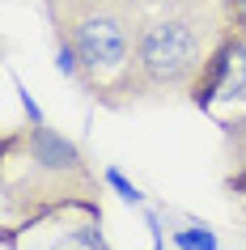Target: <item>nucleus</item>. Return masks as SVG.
I'll return each instance as SVG.
<instances>
[{
  "label": "nucleus",
  "instance_id": "39448f33",
  "mask_svg": "<svg viewBox=\"0 0 246 250\" xmlns=\"http://www.w3.org/2000/svg\"><path fill=\"white\" fill-rule=\"evenodd\" d=\"M187 102L195 110H204L225 136L246 127V26L242 21L208 60V68L187 93Z\"/></svg>",
  "mask_w": 246,
  "mask_h": 250
},
{
  "label": "nucleus",
  "instance_id": "0eeeda50",
  "mask_svg": "<svg viewBox=\"0 0 246 250\" xmlns=\"http://www.w3.org/2000/svg\"><path fill=\"white\" fill-rule=\"evenodd\" d=\"M170 246L174 250H221V237L212 225H179L170 233Z\"/></svg>",
  "mask_w": 246,
  "mask_h": 250
},
{
  "label": "nucleus",
  "instance_id": "20e7f679",
  "mask_svg": "<svg viewBox=\"0 0 246 250\" xmlns=\"http://www.w3.org/2000/svg\"><path fill=\"white\" fill-rule=\"evenodd\" d=\"M102 199H68L17 225H0V250H111Z\"/></svg>",
  "mask_w": 246,
  "mask_h": 250
},
{
  "label": "nucleus",
  "instance_id": "7ed1b4c3",
  "mask_svg": "<svg viewBox=\"0 0 246 250\" xmlns=\"http://www.w3.org/2000/svg\"><path fill=\"white\" fill-rule=\"evenodd\" d=\"M89 153L47 123L4 127L0 136V225L26 221L68 199H102Z\"/></svg>",
  "mask_w": 246,
  "mask_h": 250
},
{
  "label": "nucleus",
  "instance_id": "6e6552de",
  "mask_svg": "<svg viewBox=\"0 0 246 250\" xmlns=\"http://www.w3.org/2000/svg\"><path fill=\"white\" fill-rule=\"evenodd\" d=\"M102 178H106V187H111V191H115L119 199H128V204H144V191H140L136 183H128V178H123V170L106 166V170H102Z\"/></svg>",
  "mask_w": 246,
  "mask_h": 250
},
{
  "label": "nucleus",
  "instance_id": "f03ea898",
  "mask_svg": "<svg viewBox=\"0 0 246 250\" xmlns=\"http://www.w3.org/2000/svg\"><path fill=\"white\" fill-rule=\"evenodd\" d=\"M55 42L77 55L81 93L106 110L140 102L136 47H140V0H43Z\"/></svg>",
  "mask_w": 246,
  "mask_h": 250
},
{
  "label": "nucleus",
  "instance_id": "1a4fd4ad",
  "mask_svg": "<svg viewBox=\"0 0 246 250\" xmlns=\"http://www.w3.org/2000/svg\"><path fill=\"white\" fill-rule=\"evenodd\" d=\"M233 4H238V21L246 26V0H233Z\"/></svg>",
  "mask_w": 246,
  "mask_h": 250
},
{
  "label": "nucleus",
  "instance_id": "423d86ee",
  "mask_svg": "<svg viewBox=\"0 0 246 250\" xmlns=\"http://www.w3.org/2000/svg\"><path fill=\"white\" fill-rule=\"evenodd\" d=\"M225 199L233 208V221L246 233V127L229 132V170H225Z\"/></svg>",
  "mask_w": 246,
  "mask_h": 250
},
{
  "label": "nucleus",
  "instance_id": "f257e3e1",
  "mask_svg": "<svg viewBox=\"0 0 246 250\" xmlns=\"http://www.w3.org/2000/svg\"><path fill=\"white\" fill-rule=\"evenodd\" d=\"M238 26L233 0H140L136 85L140 102L187 98Z\"/></svg>",
  "mask_w": 246,
  "mask_h": 250
}]
</instances>
